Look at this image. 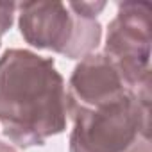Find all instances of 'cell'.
<instances>
[{
    "instance_id": "6da1fadb",
    "label": "cell",
    "mask_w": 152,
    "mask_h": 152,
    "mask_svg": "<svg viewBox=\"0 0 152 152\" xmlns=\"http://www.w3.org/2000/svg\"><path fill=\"white\" fill-rule=\"evenodd\" d=\"M0 122L6 136L20 145H43L64 129L66 93L50 59L29 50H7L0 57Z\"/></svg>"
},
{
    "instance_id": "7a4b0ae2",
    "label": "cell",
    "mask_w": 152,
    "mask_h": 152,
    "mask_svg": "<svg viewBox=\"0 0 152 152\" xmlns=\"http://www.w3.org/2000/svg\"><path fill=\"white\" fill-rule=\"evenodd\" d=\"M73 120L70 152H150V99L129 91Z\"/></svg>"
},
{
    "instance_id": "3957f363",
    "label": "cell",
    "mask_w": 152,
    "mask_h": 152,
    "mask_svg": "<svg viewBox=\"0 0 152 152\" xmlns=\"http://www.w3.org/2000/svg\"><path fill=\"white\" fill-rule=\"evenodd\" d=\"M150 15L147 2L120 4L109 23L104 52L125 88L145 99H150Z\"/></svg>"
},
{
    "instance_id": "277c9868",
    "label": "cell",
    "mask_w": 152,
    "mask_h": 152,
    "mask_svg": "<svg viewBox=\"0 0 152 152\" xmlns=\"http://www.w3.org/2000/svg\"><path fill=\"white\" fill-rule=\"evenodd\" d=\"M20 9V29L32 47L84 57L100 41L102 29L97 18L70 13L64 4L32 2L22 4Z\"/></svg>"
},
{
    "instance_id": "5b68a950",
    "label": "cell",
    "mask_w": 152,
    "mask_h": 152,
    "mask_svg": "<svg viewBox=\"0 0 152 152\" xmlns=\"http://www.w3.org/2000/svg\"><path fill=\"white\" fill-rule=\"evenodd\" d=\"M129 93L120 73L106 54H88L70 79L66 111L72 116L113 102Z\"/></svg>"
}]
</instances>
